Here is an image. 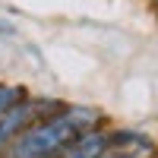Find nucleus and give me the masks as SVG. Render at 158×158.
I'll return each mask as SVG.
<instances>
[{"mask_svg": "<svg viewBox=\"0 0 158 158\" xmlns=\"http://www.w3.org/2000/svg\"><path fill=\"white\" fill-rule=\"evenodd\" d=\"M104 158H149V155H139V152H123V149H114V152H108Z\"/></svg>", "mask_w": 158, "mask_h": 158, "instance_id": "39448f33", "label": "nucleus"}, {"mask_svg": "<svg viewBox=\"0 0 158 158\" xmlns=\"http://www.w3.org/2000/svg\"><path fill=\"white\" fill-rule=\"evenodd\" d=\"M22 101V89L16 85H0V117H3L13 104H19Z\"/></svg>", "mask_w": 158, "mask_h": 158, "instance_id": "20e7f679", "label": "nucleus"}, {"mask_svg": "<svg viewBox=\"0 0 158 158\" xmlns=\"http://www.w3.org/2000/svg\"><path fill=\"white\" fill-rule=\"evenodd\" d=\"M38 108H41L38 101H19V104H13V108L0 117V155H3L13 142H16L25 130L32 127Z\"/></svg>", "mask_w": 158, "mask_h": 158, "instance_id": "f03ea898", "label": "nucleus"}, {"mask_svg": "<svg viewBox=\"0 0 158 158\" xmlns=\"http://www.w3.org/2000/svg\"><path fill=\"white\" fill-rule=\"evenodd\" d=\"M98 117L101 114L95 108H63L48 120L32 123L3 158H60L79 136L92 133L89 127H95Z\"/></svg>", "mask_w": 158, "mask_h": 158, "instance_id": "f257e3e1", "label": "nucleus"}, {"mask_svg": "<svg viewBox=\"0 0 158 158\" xmlns=\"http://www.w3.org/2000/svg\"><path fill=\"white\" fill-rule=\"evenodd\" d=\"M108 152H111V136H108V133H95V130H92V133L79 136L60 158H104Z\"/></svg>", "mask_w": 158, "mask_h": 158, "instance_id": "7ed1b4c3", "label": "nucleus"}]
</instances>
